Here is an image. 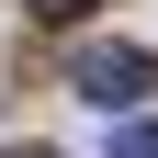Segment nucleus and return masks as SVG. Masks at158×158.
<instances>
[{
    "instance_id": "f257e3e1",
    "label": "nucleus",
    "mask_w": 158,
    "mask_h": 158,
    "mask_svg": "<svg viewBox=\"0 0 158 158\" xmlns=\"http://www.w3.org/2000/svg\"><path fill=\"white\" fill-rule=\"evenodd\" d=\"M79 102H102V113H124L135 102V90H147V56H135V45H79Z\"/></svg>"
},
{
    "instance_id": "f03ea898",
    "label": "nucleus",
    "mask_w": 158,
    "mask_h": 158,
    "mask_svg": "<svg viewBox=\"0 0 158 158\" xmlns=\"http://www.w3.org/2000/svg\"><path fill=\"white\" fill-rule=\"evenodd\" d=\"M113 158H158V124H124V135H113Z\"/></svg>"
},
{
    "instance_id": "7ed1b4c3",
    "label": "nucleus",
    "mask_w": 158,
    "mask_h": 158,
    "mask_svg": "<svg viewBox=\"0 0 158 158\" xmlns=\"http://www.w3.org/2000/svg\"><path fill=\"white\" fill-rule=\"evenodd\" d=\"M34 11H45V23H68V11H90V0H34Z\"/></svg>"
},
{
    "instance_id": "20e7f679",
    "label": "nucleus",
    "mask_w": 158,
    "mask_h": 158,
    "mask_svg": "<svg viewBox=\"0 0 158 158\" xmlns=\"http://www.w3.org/2000/svg\"><path fill=\"white\" fill-rule=\"evenodd\" d=\"M23 158H45V147H23Z\"/></svg>"
}]
</instances>
